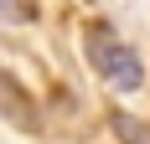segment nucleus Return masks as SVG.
I'll return each instance as SVG.
<instances>
[{
	"label": "nucleus",
	"instance_id": "nucleus-1",
	"mask_svg": "<svg viewBox=\"0 0 150 144\" xmlns=\"http://www.w3.org/2000/svg\"><path fill=\"white\" fill-rule=\"evenodd\" d=\"M88 62H93V72H98L109 87H119V93H135V87L145 82L140 52H135L129 41H119L109 26H93V31H88Z\"/></svg>",
	"mask_w": 150,
	"mask_h": 144
},
{
	"label": "nucleus",
	"instance_id": "nucleus-2",
	"mask_svg": "<svg viewBox=\"0 0 150 144\" xmlns=\"http://www.w3.org/2000/svg\"><path fill=\"white\" fill-rule=\"evenodd\" d=\"M0 108H5V118L11 124H21V129H36V108H31V98L21 93V87L0 72Z\"/></svg>",
	"mask_w": 150,
	"mask_h": 144
},
{
	"label": "nucleus",
	"instance_id": "nucleus-3",
	"mask_svg": "<svg viewBox=\"0 0 150 144\" xmlns=\"http://www.w3.org/2000/svg\"><path fill=\"white\" fill-rule=\"evenodd\" d=\"M109 129L119 134V144H150V124L135 113H109Z\"/></svg>",
	"mask_w": 150,
	"mask_h": 144
},
{
	"label": "nucleus",
	"instance_id": "nucleus-4",
	"mask_svg": "<svg viewBox=\"0 0 150 144\" xmlns=\"http://www.w3.org/2000/svg\"><path fill=\"white\" fill-rule=\"evenodd\" d=\"M0 15H5V21H31L36 5H31V0H0Z\"/></svg>",
	"mask_w": 150,
	"mask_h": 144
}]
</instances>
